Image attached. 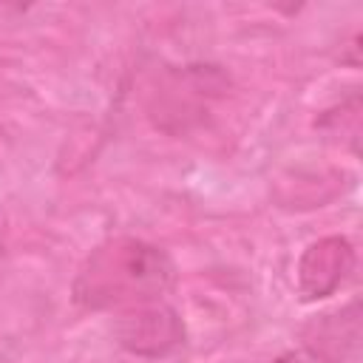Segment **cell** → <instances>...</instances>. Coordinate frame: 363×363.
Wrapping results in <instances>:
<instances>
[{"instance_id":"obj_2","label":"cell","mask_w":363,"mask_h":363,"mask_svg":"<svg viewBox=\"0 0 363 363\" xmlns=\"http://www.w3.org/2000/svg\"><path fill=\"white\" fill-rule=\"evenodd\" d=\"M227 74L216 65H187L182 71H170L153 91V102L147 108L150 119L167 133H184L210 113V105L227 91Z\"/></svg>"},{"instance_id":"obj_3","label":"cell","mask_w":363,"mask_h":363,"mask_svg":"<svg viewBox=\"0 0 363 363\" xmlns=\"http://www.w3.org/2000/svg\"><path fill=\"white\" fill-rule=\"evenodd\" d=\"M184 320L167 301L133 306L113 318V340L142 360H164L176 354L184 346Z\"/></svg>"},{"instance_id":"obj_5","label":"cell","mask_w":363,"mask_h":363,"mask_svg":"<svg viewBox=\"0 0 363 363\" xmlns=\"http://www.w3.org/2000/svg\"><path fill=\"white\" fill-rule=\"evenodd\" d=\"M0 250H3V241H0Z\"/></svg>"},{"instance_id":"obj_4","label":"cell","mask_w":363,"mask_h":363,"mask_svg":"<svg viewBox=\"0 0 363 363\" xmlns=\"http://www.w3.org/2000/svg\"><path fill=\"white\" fill-rule=\"evenodd\" d=\"M354 269V247L340 235L318 238L298 264V289L306 301L329 298Z\"/></svg>"},{"instance_id":"obj_1","label":"cell","mask_w":363,"mask_h":363,"mask_svg":"<svg viewBox=\"0 0 363 363\" xmlns=\"http://www.w3.org/2000/svg\"><path fill=\"white\" fill-rule=\"evenodd\" d=\"M176 281L179 269L167 250L136 235H111L82 258L71 298L85 312H125L164 301Z\"/></svg>"}]
</instances>
